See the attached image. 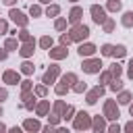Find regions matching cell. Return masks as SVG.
<instances>
[{"instance_id":"cell-1","label":"cell","mask_w":133,"mask_h":133,"mask_svg":"<svg viewBox=\"0 0 133 133\" xmlns=\"http://www.w3.org/2000/svg\"><path fill=\"white\" fill-rule=\"evenodd\" d=\"M73 127H75L77 131H83V129H91V116H89L85 110L77 112V116H75V121H73Z\"/></svg>"},{"instance_id":"cell-2","label":"cell","mask_w":133,"mask_h":133,"mask_svg":"<svg viewBox=\"0 0 133 133\" xmlns=\"http://www.w3.org/2000/svg\"><path fill=\"white\" fill-rule=\"evenodd\" d=\"M69 35H71V39H73V42H81V39H85V37L89 35V27H87V25L77 23V25L69 31Z\"/></svg>"},{"instance_id":"cell-3","label":"cell","mask_w":133,"mask_h":133,"mask_svg":"<svg viewBox=\"0 0 133 133\" xmlns=\"http://www.w3.org/2000/svg\"><path fill=\"white\" fill-rule=\"evenodd\" d=\"M118 116H121V112H118V106H116V102H114V100H106V102H104V118L116 121Z\"/></svg>"},{"instance_id":"cell-4","label":"cell","mask_w":133,"mask_h":133,"mask_svg":"<svg viewBox=\"0 0 133 133\" xmlns=\"http://www.w3.org/2000/svg\"><path fill=\"white\" fill-rule=\"evenodd\" d=\"M81 66H83V71H85V73L94 75V73H100L104 64H102V60H100V58H87V60H83V64H81Z\"/></svg>"},{"instance_id":"cell-5","label":"cell","mask_w":133,"mask_h":133,"mask_svg":"<svg viewBox=\"0 0 133 133\" xmlns=\"http://www.w3.org/2000/svg\"><path fill=\"white\" fill-rule=\"evenodd\" d=\"M60 75V66L58 64H50V69L42 75V83H46V85H50V83H54L56 81V77Z\"/></svg>"},{"instance_id":"cell-6","label":"cell","mask_w":133,"mask_h":133,"mask_svg":"<svg viewBox=\"0 0 133 133\" xmlns=\"http://www.w3.org/2000/svg\"><path fill=\"white\" fill-rule=\"evenodd\" d=\"M89 12H91V19H94L98 25H102V23L108 19V17H106V10H104L102 6H98V4H94V6L89 8Z\"/></svg>"},{"instance_id":"cell-7","label":"cell","mask_w":133,"mask_h":133,"mask_svg":"<svg viewBox=\"0 0 133 133\" xmlns=\"http://www.w3.org/2000/svg\"><path fill=\"white\" fill-rule=\"evenodd\" d=\"M8 17L17 23V25H21V27H27V23H29V19L21 12V10H17V8H10V12H8Z\"/></svg>"},{"instance_id":"cell-8","label":"cell","mask_w":133,"mask_h":133,"mask_svg":"<svg viewBox=\"0 0 133 133\" xmlns=\"http://www.w3.org/2000/svg\"><path fill=\"white\" fill-rule=\"evenodd\" d=\"M33 52H35V39H29V42H23V46H21V50H19V54H21L23 58H29V56H33Z\"/></svg>"},{"instance_id":"cell-9","label":"cell","mask_w":133,"mask_h":133,"mask_svg":"<svg viewBox=\"0 0 133 133\" xmlns=\"http://www.w3.org/2000/svg\"><path fill=\"white\" fill-rule=\"evenodd\" d=\"M48 52H50V58H54V60L66 58V54H69V50H66V46H64V44H60V46H56V48H50Z\"/></svg>"},{"instance_id":"cell-10","label":"cell","mask_w":133,"mask_h":133,"mask_svg":"<svg viewBox=\"0 0 133 133\" xmlns=\"http://www.w3.org/2000/svg\"><path fill=\"white\" fill-rule=\"evenodd\" d=\"M2 79H4V83H8V85H17V83H21V73H19V71H4Z\"/></svg>"},{"instance_id":"cell-11","label":"cell","mask_w":133,"mask_h":133,"mask_svg":"<svg viewBox=\"0 0 133 133\" xmlns=\"http://www.w3.org/2000/svg\"><path fill=\"white\" fill-rule=\"evenodd\" d=\"M104 91H106V89H104L102 85H96V87L85 96V102H87V104H96V102H98V98H100V96H104Z\"/></svg>"},{"instance_id":"cell-12","label":"cell","mask_w":133,"mask_h":133,"mask_svg":"<svg viewBox=\"0 0 133 133\" xmlns=\"http://www.w3.org/2000/svg\"><path fill=\"white\" fill-rule=\"evenodd\" d=\"M77 52H79L81 58H87V56H94V54H96V46H94V44H79Z\"/></svg>"},{"instance_id":"cell-13","label":"cell","mask_w":133,"mask_h":133,"mask_svg":"<svg viewBox=\"0 0 133 133\" xmlns=\"http://www.w3.org/2000/svg\"><path fill=\"white\" fill-rule=\"evenodd\" d=\"M81 17H83V8H81V6H73L71 12H69V21H71L73 25H77V23L81 21Z\"/></svg>"},{"instance_id":"cell-14","label":"cell","mask_w":133,"mask_h":133,"mask_svg":"<svg viewBox=\"0 0 133 133\" xmlns=\"http://www.w3.org/2000/svg\"><path fill=\"white\" fill-rule=\"evenodd\" d=\"M48 110H50V100H42V102L35 106V112H37L39 116H46Z\"/></svg>"},{"instance_id":"cell-15","label":"cell","mask_w":133,"mask_h":133,"mask_svg":"<svg viewBox=\"0 0 133 133\" xmlns=\"http://www.w3.org/2000/svg\"><path fill=\"white\" fill-rule=\"evenodd\" d=\"M91 129L98 131V133L104 131V129H106V121H104V116H96V118L91 121Z\"/></svg>"},{"instance_id":"cell-16","label":"cell","mask_w":133,"mask_h":133,"mask_svg":"<svg viewBox=\"0 0 133 133\" xmlns=\"http://www.w3.org/2000/svg\"><path fill=\"white\" fill-rule=\"evenodd\" d=\"M23 129H27V131H39L42 125H39V121H35V118H27V121L23 123Z\"/></svg>"},{"instance_id":"cell-17","label":"cell","mask_w":133,"mask_h":133,"mask_svg":"<svg viewBox=\"0 0 133 133\" xmlns=\"http://www.w3.org/2000/svg\"><path fill=\"white\" fill-rule=\"evenodd\" d=\"M121 23H123V25H125L127 29H131V27H133V10H127V12L123 15Z\"/></svg>"},{"instance_id":"cell-18","label":"cell","mask_w":133,"mask_h":133,"mask_svg":"<svg viewBox=\"0 0 133 133\" xmlns=\"http://www.w3.org/2000/svg\"><path fill=\"white\" fill-rule=\"evenodd\" d=\"M33 71H35V66H33L29 60H25V62L21 64V73H23V75H33Z\"/></svg>"},{"instance_id":"cell-19","label":"cell","mask_w":133,"mask_h":133,"mask_svg":"<svg viewBox=\"0 0 133 133\" xmlns=\"http://www.w3.org/2000/svg\"><path fill=\"white\" fill-rule=\"evenodd\" d=\"M69 87H71V85H69L66 81H62V79H60V81H58V85H56V94H58V96H64V94L69 91Z\"/></svg>"},{"instance_id":"cell-20","label":"cell","mask_w":133,"mask_h":133,"mask_svg":"<svg viewBox=\"0 0 133 133\" xmlns=\"http://www.w3.org/2000/svg\"><path fill=\"white\" fill-rule=\"evenodd\" d=\"M127 54V48L123 46V44H118V46H114V50H112V56H116V58H123Z\"/></svg>"},{"instance_id":"cell-21","label":"cell","mask_w":133,"mask_h":133,"mask_svg":"<svg viewBox=\"0 0 133 133\" xmlns=\"http://www.w3.org/2000/svg\"><path fill=\"white\" fill-rule=\"evenodd\" d=\"M116 100H118V104H131V94L121 89V94H118V98H116Z\"/></svg>"},{"instance_id":"cell-22","label":"cell","mask_w":133,"mask_h":133,"mask_svg":"<svg viewBox=\"0 0 133 133\" xmlns=\"http://www.w3.org/2000/svg\"><path fill=\"white\" fill-rule=\"evenodd\" d=\"M52 44H54V42H52V37H50V35H44V37L39 39V46H42L44 50H50V48H52Z\"/></svg>"},{"instance_id":"cell-23","label":"cell","mask_w":133,"mask_h":133,"mask_svg":"<svg viewBox=\"0 0 133 133\" xmlns=\"http://www.w3.org/2000/svg\"><path fill=\"white\" fill-rule=\"evenodd\" d=\"M110 89H112V91H121V89H123V81H121L118 77H112V81H110Z\"/></svg>"},{"instance_id":"cell-24","label":"cell","mask_w":133,"mask_h":133,"mask_svg":"<svg viewBox=\"0 0 133 133\" xmlns=\"http://www.w3.org/2000/svg\"><path fill=\"white\" fill-rule=\"evenodd\" d=\"M58 12H60V6H58V4H50V6L46 8V15H48V17H56Z\"/></svg>"},{"instance_id":"cell-25","label":"cell","mask_w":133,"mask_h":133,"mask_svg":"<svg viewBox=\"0 0 133 133\" xmlns=\"http://www.w3.org/2000/svg\"><path fill=\"white\" fill-rule=\"evenodd\" d=\"M110 73H112V77H121V73H123V66H121L118 62H112V64H110Z\"/></svg>"},{"instance_id":"cell-26","label":"cell","mask_w":133,"mask_h":133,"mask_svg":"<svg viewBox=\"0 0 133 133\" xmlns=\"http://www.w3.org/2000/svg\"><path fill=\"white\" fill-rule=\"evenodd\" d=\"M60 79H62V81H66V83H69V85H73V83H77V81H79V79H77V75H75V73H66V75H62V77H60Z\"/></svg>"},{"instance_id":"cell-27","label":"cell","mask_w":133,"mask_h":133,"mask_svg":"<svg viewBox=\"0 0 133 133\" xmlns=\"http://www.w3.org/2000/svg\"><path fill=\"white\" fill-rule=\"evenodd\" d=\"M121 6H123L121 0H108V6H106V8L112 10V12H116V10H121Z\"/></svg>"},{"instance_id":"cell-28","label":"cell","mask_w":133,"mask_h":133,"mask_svg":"<svg viewBox=\"0 0 133 133\" xmlns=\"http://www.w3.org/2000/svg\"><path fill=\"white\" fill-rule=\"evenodd\" d=\"M4 48H6V50H17V48H19V44H17V39H15V37H8V39L4 42Z\"/></svg>"},{"instance_id":"cell-29","label":"cell","mask_w":133,"mask_h":133,"mask_svg":"<svg viewBox=\"0 0 133 133\" xmlns=\"http://www.w3.org/2000/svg\"><path fill=\"white\" fill-rule=\"evenodd\" d=\"M64 108H66V104H64L62 100H56V104H54V112L62 116V112H64Z\"/></svg>"},{"instance_id":"cell-30","label":"cell","mask_w":133,"mask_h":133,"mask_svg":"<svg viewBox=\"0 0 133 133\" xmlns=\"http://www.w3.org/2000/svg\"><path fill=\"white\" fill-rule=\"evenodd\" d=\"M73 114H75V108H73V106H66L64 112H62V118H64V121H71V118H75Z\"/></svg>"},{"instance_id":"cell-31","label":"cell","mask_w":133,"mask_h":133,"mask_svg":"<svg viewBox=\"0 0 133 133\" xmlns=\"http://www.w3.org/2000/svg\"><path fill=\"white\" fill-rule=\"evenodd\" d=\"M29 15H31V17H39V15H42L39 4H31V6H29Z\"/></svg>"},{"instance_id":"cell-32","label":"cell","mask_w":133,"mask_h":133,"mask_svg":"<svg viewBox=\"0 0 133 133\" xmlns=\"http://www.w3.org/2000/svg\"><path fill=\"white\" fill-rule=\"evenodd\" d=\"M102 25H104V31H106V33H112V29H114V21H112V19H106Z\"/></svg>"},{"instance_id":"cell-33","label":"cell","mask_w":133,"mask_h":133,"mask_svg":"<svg viewBox=\"0 0 133 133\" xmlns=\"http://www.w3.org/2000/svg\"><path fill=\"white\" fill-rule=\"evenodd\" d=\"M19 39H21V42H29V39H33V37H31V35H29V31L23 27V29L19 31Z\"/></svg>"},{"instance_id":"cell-34","label":"cell","mask_w":133,"mask_h":133,"mask_svg":"<svg viewBox=\"0 0 133 133\" xmlns=\"http://www.w3.org/2000/svg\"><path fill=\"white\" fill-rule=\"evenodd\" d=\"M100 50H102V54H104V56H112V50H114V46H112V44H104Z\"/></svg>"},{"instance_id":"cell-35","label":"cell","mask_w":133,"mask_h":133,"mask_svg":"<svg viewBox=\"0 0 133 133\" xmlns=\"http://www.w3.org/2000/svg\"><path fill=\"white\" fill-rule=\"evenodd\" d=\"M85 89H87V85H85L83 81H77V83L73 85V91H77V94H83Z\"/></svg>"},{"instance_id":"cell-36","label":"cell","mask_w":133,"mask_h":133,"mask_svg":"<svg viewBox=\"0 0 133 133\" xmlns=\"http://www.w3.org/2000/svg\"><path fill=\"white\" fill-rule=\"evenodd\" d=\"M100 81H102V83H110V81H112V73H110V69L102 73V77H100Z\"/></svg>"},{"instance_id":"cell-37","label":"cell","mask_w":133,"mask_h":133,"mask_svg":"<svg viewBox=\"0 0 133 133\" xmlns=\"http://www.w3.org/2000/svg\"><path fill=\"white\" fill-rule=\"evenodd\" d=\"M54 27H56L58 31H62V29L66 27V19H62V17H60V19H56V23H54Z\"/></svg>"},{"instance_id":"cell-38","label":"cell","mask_w":133,"mask_h":133,"mask_svg":"<svg viewBox=\"0 0 133 133\" xmlns=\"http://www.w3.org/2000/svg\"><path fill=\"white\" fill-rule=\"evenodd\" d=\"M33 94L39 96V98H44V96H46V83H44V85H37V87L33 89Z\"/></svg>"},{"instance_id":"cell-39","label":"cell","mask_w":133,"mask_h":133,"mask_svg":"<svg viewBox=\"0 0 133 133\" xmlns=\"http://www.w3.org/2000/svg\"><path fill=\"white\" fill-rule=\"evenodd\" d=\"M60 118H62V116H60V114H56V112L48 116V121H50V125H58V121H60Z\"/></svg>"},{"instance_id":"cell-40","label":"cell","mask_w":133,"mask_h":133,"mask_svg":"<svg viewBox=\"0 0 133 133\" xmlns=\"http://www.w3.org/2000/svg\"><path fill=\"white\" fill-rule=\"evenodd\" d=\"M71 42H73V39H71V35H69V33H62V35H60V44H64V46H69Z\"/></svg>"},{"instance_id":"cell-41","label":"cell","mask_w":133,"mask_h":133,"mask_svg":"<svg viewBox=\"0 0 133 133\" xmlns=\"http://www.w3.org/2000/svg\"><path fill=\"white\" fill-rule=\"evenodd\" d=\"M21 89H23V91H29V89H31V81H29V79L21 81Z\"/></svg>"},{"instance_id":"cell-42","label":"cell","mask_w":133,"mask_h":133,"mask_svg":"<svg viewBox=\"0 0 133 133\" xmlns=\"http://www.w3.org/2000/svg\"><path fill=\"white\" fill-rule=\"evenodd\" d=\"M6 31H8V23L4 19H0V33H6Z\"/></svg>"},{"instance_id":"cell-43","label":"cell","mask_w":133,"mask_h":133,"mask_svg":"<svg viewBox=\"0 0 133 133\" xmlns=\"http://www.w3.org/2000/svg\"><path fill=\"white\" fill-rule=\"evenodd\" d=\"M127 75H129V79H133V58L129 60V66H127Z\"/></svg>"},{"instance_id":"cell-44","label":"cell","mask_w":133,"mask_h":133,"mask_svg":"<svg viewBox=\"0 0 133 133\" xmlns=\"http://www.w3.org/2000/svg\"><path fill=\"white\" fill-rule=\"evenodd\" d=\"M108 131H110V133H118V131H121V127H118L116 123H112V125L108 127Z\"/></svg>"},{"instance_id":"cell-45","label":"cell","mask_w":133,"mask_h":133,"mask_svg":"<svg viewBox=\"0 0 133 133\" xmlns=\"http://www.w3.org/2000/svg\"><path fill=\"white\" fill-rule=\"evenodd\" d=\"M6 98H8V91H6L4 87H2V89H0V102H4Z\"/></svg>"},{"instance_id":"cell-46","label":"cell","mask_w":133,"mask_h":133,"mask_svg":"<svg viewBox=\"0 0 133 133\" xmlns=\"http://www.w3.org/2000/svg\"><path fill=\"white\" fill-rule=\"evenodd\" d=\"M125 131H127V133H133V121H129V123L125 125Z\"/></svg>"},{"instance_id":"cell-47","label":"cell","mask_w":133,"mask_h":133,"mask_svg":"<svg viewBox=\"0 0 133 133\" xmlns=\"http://www.w3.org/2000/svg\"><path fill=\"white\" fill-rule=\"evenodd\" d=\"M6 56H8V50H6V48L0 50V60H6Z\"/></svg>"},{"instance_id":"cell-48","label":"cell","mask_w":133,"mask_h":133,"mask_svg":"<svg viewBox=\"0 0 133 133\" xmlns=\"http://www.w3.org/2000/svg\"><path fill=\"white\" fill-rule=\"evenodd\" d=\"M2 2H4V4H6V6H12V4H15V2H17V0H2Z\"/></svg>"},{"instance_id":"cell-49","label":"cell","mask_w":133,"mask_h":133,"mask_svg":"<svg viewBox=\"0 0 133 133\" xmlns=\"http://www.w3.org/2000/svg\"><path fill=\"white\" fill-rule=\"evenodd\" d=\"M0 131H6V125H2V123H0Z\"/></svg>"},{"instance_id":"cell-50","label":"cell","mask_w":133,"mask_h":133,"mask_svg":"<svg viewBox=\"0 0 133 133\" xmlns=\"http://www.w3.org/2000/svg\"><path fill=\"white\" fill-rule=\"evenodd\" d=\"M129 112H131V116H133V104H129Z\"/></svg>"},{"instance_id":"cell-51","label":"cell","mask_w":133,"mask_h":133,"mask_svg":"<svg viewBox=\"0 0 133 133\" xmlns=\"http://www.w3.org/2000/svg\"><path fill=\"white\" fill-rule=\"evenodd\" d=\"M39 2H42V4H50V0H39Z\"/></svg>"},{"instance_id":"cell-52","label":"cell","mask_w":133,"mask_h":133,"mask_svg":"<svg viewBox=\"0 0 133 133\" xmlns=\"http://www.w3.org/2000/svg\"><path fill=\"white\" fill-rule=\"evenodd\" d=\"M2 112H4V110H2V106H0V116H2Z\"/></svg>"},{"instance_id":"cell-53","label":"cell","mask_w":133,"mask_h":133,"mask_svg":"<svg viewBox=\"0 0 133 133\" xmlns=\"http://www.w3.org/2000/svg\"><path fill=\"white\" fill-rule=\"evenodd\" d=\"M73 2H77V0H73Z\"/></svg>"}]
</instances>
